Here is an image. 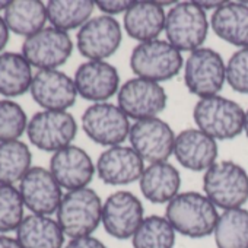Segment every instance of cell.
Wrapping results in <instances>:
<instances>
[{"instance_id": "obj_17", "label": "cell", "mask_w": 248, "mask_h": 248, "mask_svg": "<svg viewBox=\"0 0 248 248\" xmlns=\"http://www.w3.org/2000/svg\"><path fill=\"white\" fill-rule=\"evenodd\" d=\"M30 92L43 109L50 111H67L78 98L75 80L59 69L37 70Z\"/></svg>"}, {"instance_id": "obj_6", "label": "cell", "mask_w": 248, "mask_h": 248, "mask_svg": "<svg viewBox=\"0 0 248 248\" xmlns=\"http://www.w3.org/2000/svg\"><path fill=\"white\" fill-rule=\"evenodd\" d=\"M167 41L180 51L202 48L209 32V19L196 2H181L171 6L165 19Z\"/></svg>"}, {"instance_id": "obj_25", "label": "cell", "mask_w": 248, "mask_h": 248, "mask_svg": "<svg viewBox=\"0 0 248 248\" xmlns=\"http://www.w3.org/2000/svg\"><path fill=\"white\" fill-rule=\"evenodd\" d=\"M3 19L9 31L28 38L46 28L47 5L40 0H14L9 2Z\"/></svg>"}, {"instance_id": "obj_20", "label": "cell", "mask_w": 248, "mask_h": 248, "mask_svg": "<svg viewBox=\"0 0 248 248\" xmlns=\"http://www.w3.org/2000/svg\"><path fill=\"white\" fill-rule=\"evenodd\" d=\"M217 143L199 129H186L175 138L174 156L186 170L207 171L217 161Z\"/></svg>"}, {"instance_id": "obj_37", "label": "cell", "mask_w": 248, "mask_h": 248, "mask_svg": "<svg viewBox=\"0 0 248 248\" xmlns=\"http://www.w3.org/2000/svg\"><path fill=\"white\" fill-rule=\"evenodd\" d=\"M0 248H22V245L14 236L0 235Z\"/></svg>"}, {"instance_id": "obj_34", "label": "cell", "mask_w": 248, "mask_h": 248, "mask_svg": "<svg viewBox=\"0 0 248 248\" xmlns=\"http://www.w3.org/2000/svg\"><path fill=\"white\" fill-rule=\"evenodd\" d=\"M132 5L133 2H129V0H98V2H95V6L102 12V15H108L112 18L118 14H126Z\"/></svg>"}, {"instance_id": "obj_39", "label": "cell", "mask_w": 248, "mask_h": 248, "mask_svg": "<svg viewBox=\"0 0 248 248\" xmlns=\"http://www.w3.org/2000/svg\"><path fill=\"white\" fill-rule=\"evenodd\" d=\"M244 133L248 138V109L245 111V118H244Z\"/></svg>"}, {"instance_id": "obj_31", "label": "cell", "mask_w": 248, "mask_h": 248, "mask_svg": "<svg viewBox=\"0 0 248 248\" xmlns=\"http://www.w3.org/2000/svg\"><path fill=\"white\" fill-rule=\"evenodd\" d=\"M24 200L15 186L0 184V235L16 231L24 220Z\"/></svg>"}, {"instance_id": "obj_11", "label": "cell", "mask_w": 248, "mask_h": 248, "mask_svg": "<svg viewBox=\"0 0 248 248\" xmlns=\"http://www.w3.org/2000/svg\"><path fill=\"white\" fill-rule=\"evenodd\" d=\"M73 53V43L69 32L54 27H46L25 38L22 56L38 70L57 69L63 66Z\"/></svg>"}, {"instance_id": "obj_35", "label": "cell", "mask_w": 248, "mask_h": 248, "mask_svg": "<svg viewBox=\"0 0 248 248\" xmlns=\"http://www.w3.org/2000/svg\"><path fill=\"white\" fill-rule=\"evenodd\" d=\"M64 248H107V245L95 236H82L70 239Z\"/></svg>"}, {"instance_id": "obj_22", "label": "cell", "mask_w": 248, "mask_h": 248, "mask_svg": "<svg viewBox=\"0 0 248 248\" xmlns=\"http://www.w3.org/2000/svg\"><path fill=\"white\" fill-rule=\"evenodd\" d=\"M139 186L143 197L151 203L168 204L180 194L181 175L170 162L149 164L139 180Z\"/></svg>"}, {"instance_id": "obj_8", "label": "cell", "mask_w": 248, "mask_h": 248, "mask_svg": "<svg viewBox=\"0 0 248 248\" xmlns=\"http://www.w3.org/2000/svg\"><path fill=\"white\" fill-rule=\"evenodd\" d=\"M78 135L75 117L67 111L43 109L28 121L27 136L30 142L44 152H53L72 145Z\"/></svg>"}, {"instance_id": "obj_27", "label": "cell", "mask_w": 248, "mask_h": 248, "mask_svg": "<svg viewBox=\"0 0 248 248\" xmlns=\"http://www.w3.org/2000/svg\"><path fill=\"white\" fill-rule=\"evenodd\" d=\"M47 5V18L51 27L64 32L82 28L92 16L95 2L91 0H50Z\"/></svg>"}, {"instance_id": "obj_24", "label": "cell", "mask_w": 248, "mask_h": 248, "mask_svg": "<svg viewBox=\"0 0 248 248\" xmlns=\"http://www.w3.org/2000/svg\"><path fill=\"white\" fill-rule=\"evenodd\" d=\"M64 232L50 216L28 215L16 229V239L22 248H64Z\"/></svg>"}, {"instance_id": "obj_13", "label": "cell", "mask_w": 248, "mask_h": 248, "mask_svg": "<svg viewBox=\"0 0 248 248\" xmlns=\"http://www.w3.org/2000/svg\"><path fill=\"white\" fill-rule=\"evenodd\" d=\"M175 138L170 124L159 117L135 121L129 135L132 148L149 164L167 162L174 155Z\"/></svg>"}, {"instance_id": "obj_12", "label": "cell", "mask_w": 248, "mask_h": 248, "mask_svg": "<svg viewBox=\"0 0 248 248\" xmlns=\"http://www.w3.org/2000/svg\"><path fill=\"white\" fill-rule=\"evenodd\" d=\"M145 220L140 199L126 190L115 191L102 204V225L105 232L115 239H130Z\"/></svg>"}, {"instance_id": "obj_19", "label": "cell", "mask_w": 248, "mask_h": 248, "mask_svg": "<svg viewBox=\"0 0 248 248\" xmlns=\"http://www.w3.org/2000/svg\"><path fill=\"white\" fill-rule=\"evenodd\" d=\"M50 172L62 188L72 191L88 187L96 168L86 151L70 145L53 154L50 159Z\"/></svg>"}, {"instance_id": "obj_15", "label": "cell", "mask_w": 248, "mask_h": 248, "mask_svg": "<svg viewBox=\"0 0 248 248\" xmlns=\"http://www.w3.org/2000/svg\"><path fill=\"white\" fill-rule=\"evenodd\" d=\"M19 193L24 204L34 215L50 216L57 213L63 193L50 170L32 167L19 183Z\"/></svg>"}, {"instance_id": "obj_3", "label": "cell", "mask_w": 248, "mask_h": 248, "mask_svg": "<svg viewBox=\"0 0 248 248\" xmlns=\"http://www.w3.org/2000/svg\"><path fill=\"white\" fill-rule=\"evenodd\" d=\"M102 202L89 187L67 191L57 209V222L70 239L91 236L102 223Z\"/></svg>"}, {"instance_id": "obj_16", "label": "cell", "mask_w": 248, "mask_h": 248, "mask_svg": "<svg viewBox=\"0 0 248 248\" xmlns=\"http://www.w3.org/2000/svg\"><path fill=\"white\" fill-rule=\"evenodd\" d=\"M78 95L93 104L107 102L120 91L118 70L105 60H88L82 63L73 76Z\"/></svg>"}, {"instance_id": "obj_28", "label": "cell", "mask_w": 248, "mask_h": 248, "mask_svg": "<svg viewBox=\"0 0 248 248\" xmlns=\"http://www.w3.org/2000/svg\"><path fill=\"white\" fill-rule=\"evenodd\" d=\"M213 235L217 248H248V210L244 207L223 210Z\"/></svg>"}, {"instance_id": "obj_30", "label": "cell", "mask_w": 248, "mask_h": 248, "mask_svg": "<svg viewBox=\"0 0 248 248\" xmlns=\"http://www.w3.org/2000/svg\"><path fill=\"white\" fill-rule=\"evenodd\" d=\"M175 229L165 216L145 217L132 238L133 248H174Z\"/></svg>"}, {"instance_id": "obj_18", "label": "cell", "mask_w": 248, "mask_h": 248, "mask_svg": "<svg viewBox=\"0 0 248 248\" xmlns=\"http://www.w3.org/2000/svg\"><path fill=\"white\" fill-rule=\"evenodd\" d=\"M96 174L108 186H127L139 181L145 171V161L130 146L105 149L96 161Z\"/></svg>"}, {"instance_id": "obj_36", "label": "cell", "mask_w": 248, "mask_h": 248, "mask_svg": "<svg viewBox=\"0 0 248 248\" xmlns=\"http://www.w3.org/2000/svg\"><path fill=\"white\" fill-rule=\"evenodd\" d=\"M9 35H11V31L3 19V16H0V54L5 50V47L8 46V41H9Z\"/></svg>"}, {"instance_id": "obj_33", "label": "cell", "mask_w": 248, "mask_h": 248, "mask_svg": "<svg viewBox=\"0 0 248 248\" xmlns=\"http://www.w3.org/2000/svg\"><path fill=\"white\" fill-rule=\"evenodd\" d=\"M226 82L238 93H248V47L235 51L226 63Z\"/></svg>"}, {"instance_id": "obj_7", "label": "cell", "mask_w": 248, "mask_h": 248, "mask_svg": "<svg viewBox=\"0 0 248 248\" xmlns=\"http://www.w3.org/2000/svg\"><path fill=\"white\" fill-rule=\"evenodd\" d=\"M183 69L186 88L199 99L217 95L226 82V63L217 51L207 47L191 51Z\"/></svg>"}, {"instance_id": "obj_4", "label": "cell", "mask_w": 248, "mask_h": 248, "mask_svg": "<svg viewBox=\"0 0 248 248\" xmlns=\"http://www.w3.org/2000/svg\"><path fill=\"white\" fill-rule=\"evenodd\" d=\"M203 190L216 207H242L248 202V172L233 161H219L204 172Z\"/></svg>"}, {"instance_id": "obj_21", "label": "cell", "mask_w": 248, "mask_h": 248, "mask_svg": "<svg viewBox=\"0 0 248 248\" xmlns=\"http://www.w3.org/2000/svg\"><path fill=\"white\" fill-rule=\"evenodd\" d=\"M167 12L159 2H133L124 14V30L139 43L158 40L165 30Z\"/></svg>"}, {"instance_id": "obj_32", "label": "cell", "mask_w": 248, "mask_h": 248, "mask_svg": "<svg viewBox=\"0 0 248 248\" xmlns=\"http://www.w3.org/2000/svg\"><path fill=\"white\" fill-rule=\"evenodd\" d=\"M28 127L24 108L11 99H0V143L18 140Z\"/></svg>"}, {"instance_id": "obj_38", "label": "cell", "mask_w": 248, "mask_h": 248, "mask_svg": "<svg viewBox=\"0 0 248 248\" xmlns=\"http://www.w3.org/2000/svg\"><path fill=\"white\" fill-rule=\"evenodd\" d=\"M203 11H210V9H213V12L215 11H217L219 8H222L226 2H223V0H219V2H204V0H199V2H196Z\"/></svg>"}, {"instance_id": "obj_1", "label": "cell", "mask_w": 248, "mask_h": 248, "mask_svg": "<svg viewBox=\"0 0 248 248\" xmlns=\"http://www.w3.org/2000/svg\"><path fill=\"white\" fill-rule=\"evenodd\" d=\"M165 217L177 233L188 238H206L215 232L219 213L206 194L186 191L167 204Z\"/></svg>"}, {"instance_id": "obj_14", "label": "cell", "mask_w": 248, "mask_h": 248, "mask_svg": "<svg viewBox=\"0 0 248 248\" xmlns=\"http://www.w3.org/2000/svg\"><path fill=\"white\" fill-rule=\"evenodd\" d=\"M123 31L118 21L108 15L91 18L76 35L79 53L88 60H105L121 44Z\"/></svg>"}, {"instance_id": "obj_40", "label": "cell", "mask_w": 248, "mask_h": 248, "mask_svg": "<svg viewBox=\"0 0 248 248\" xmlns=\"http://www.w3.org/2000/svg\"><path fill=\"white\" fill-rule=\"evenodd\" d=\"M9 6V2H8V0H2V2H0V11H6V8Z\"/></svg>"}, {"instance_id": "obj_29", "label": "cell", "mask_w": 248, "mask_h": 248, "mask_svg": "<svg viewBox=\"0 0 248 248\" xmlns=\"http://www.w3.org/2000/svg\"><path fill=\"white\" fill-rule=\"evenodd\" d=\"M32 154L27 143L21 140L0 143V184L14 186L21 183L32 168Z\"/></svg>"}, {"instance_id": "obj_26", "label": "cell", "mask_w": 248, "mask_h": 248, "mask_svg": "<svg viewBox=\"0 0 248 248\" xmlns=\"http://www.w3.org/2000/svg\"><path fill=\"white\" fill-rule=\"evenodd\" d=\"M32 79V66L22 53L6 51L0 54V95L21 96L31 89Z\"/></svg>"}, {"instance_id": "obj_2", "label": "cell", "mask_w": 248, "mask_h": 248, "mask_svg": "<svg viewBox=\"0 0 248 248\" xmlns=\"http://www.w3.org/2000/svg\"><path fill=\"white\" fill-rule=\"evenodd\" d=\"M199 130L215 140H231L244 133V108L220 95L200 98L193 108Z\"/></svg>"}, {"instance_id": "obj_5", "label": "cell", "mask_w": 248, "mask_h": 248, "mask_svg": "<svg viewBox=\"0 0 248 248\" xmlns=\"http://www.w3.org/2000/svg\"><path fill=\"white\" fill-rule=\"evenodd\" d=\"M130 67L138 78L165 82L175 78L184 67L181 51L167 40L139 43L130 56Z\"/></svg>"}, {"instance_id": "obj_23", "label": "cell", "mask_w": 248, "mask_h": 248, "mask_svg": "<svg viewBox=\"0 0 248 248\" xmlns=\"http://www.w3.org/2000/svg\"><path fill=\"white\" fill-rule=\"evenodd\" d=\"M212 31L228 44L248 47V3L226 2L210 18Z\"/></svg>"}, {"instance_id": "obj_10", "label": "cell", "mask_w": 248, "mask_h": 248, "mask_svg": "<svg viewBox=\"0 0 248 248\" xmlns=\"http://www.w3.org/2000/svg\"><path fill=\"white\" fill-rule=\"evenodd\" d=\"M117 101V105L129 118L140 121L158 117L167 108L168 95L159 83L133 78L121 85Z\"/></svg>"}, {"instance_id": "obj_9", "label": "cell", "mask_w": 248, "mask_h": 248, "mask_svg": "<svg viewBox=\"0 0 248 248\" xmlns=\"http://www.w3.org/2000/svg\"><path fill=\"white\" fill-rule=\"evenodd\" d=\"M82 129L95 143L107 148L118 146L130 135L129 117L111 102L89 105L82 115Z\"/></svg>"}]
</instances>
